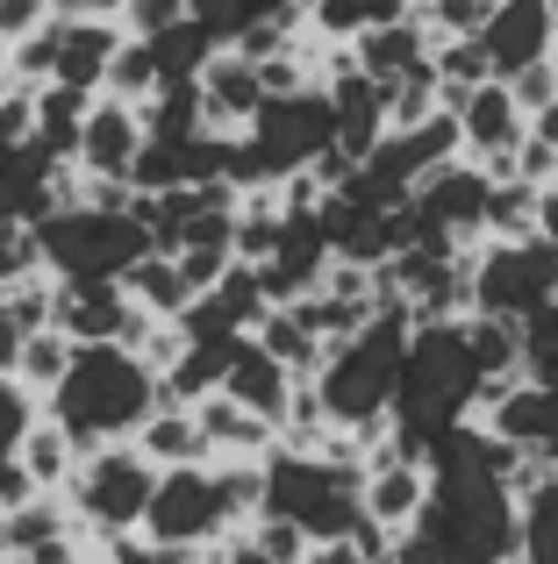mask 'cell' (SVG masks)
Here are the masks:
<instances>
[{"mask_svg": "<svg viewBox=\"0 0 558 564\" xmlns=\"http://www.w3.org/2000/svg\"><path fill=\"white\" fill-rule=\"evenodd\" d=\"M165 408V379L137 358V350H79L72 379L43 400L57 429L79 443L86 457L115 451V443H137V429Z\"/></svg>", "mask_w": 558, "mask_h": 564, "instance_id": "6da1fadb", "label": "cell"}, {"mask_svg": "<svg viewBox=\"0 0 558 564\" xmlns=\"http://www.w3.org/2000/svg\"><path fill=\"white\" fill-rule=\"evenodd\" d=\"M408 344H416V315H408V307H379L351 344L330 350L315 393H322V408H330L336 436H379V429L394 422V393H401Z\"/></svg>", "mask_w": 558, "mask_h": 564, "instance_id": "7a4b0ae2", "label": "cell"}, {"mask_svg": "<svg viewBox=\"0 0 558 564\" xmlns=\"http://www.w3.org/2000/svg\"><path fill=\"white\" fill-rule=\"evenodd\" d=\"M43 272L65 286H122L151 258V229L137 215H100V207H57L36 229Z\"/></svg>", "mask_w": 558, "mask_h": 564, "instance_id": "3957f363", "label": "cell"}, {"mask_svg": "<svg viewBox=\"0 0 558 564\" xmlns=\"http://www.w3.org/2000/svg\"><path fill=\"white\" fill-rule=\"evenodd\" d=\"M158 479L165 471L143 465L137 443H115V451H94L79 465V479H72V514H79L86 543H115V536H143V522H151V500H158Z\"/></svg>", "mask_w": 558, "mask_h": 564, "instance_id": "277c9868", "label": "cell"}, {"mask_svg": "<svg viewBox=\"0 0 558 564\" xmlns=\"http://www.w3.org/2000/svg\"><path fill=\"white\" fill-rule=\"evenodd\" d=\"M229 536H244V522H237V508H229L223 471H215V465H186V471H165V479H158L143 543H158V551L215 557Z\"/></svg>", "mask_w": 558, "mask_h": 564, "instance_id": "5b68a950", "label": "cell"}, {"mask_svg": "<svg viewBox=\"0 0 558 564\" xmlns=\"http://www.w3.org/2000/svg\"><path fill=\"white\" fill-rule=\"evenodd\" d=\"M551 301H558V250H545L537 236L473 250V315L530 322V315H545Z\"/></svg>", "mask_w": 558, "mask_h": 564, "instance_id": "8992f818", "label": "cell"}, {"mask_svg": "<svg viewBox=\"0 0 558 564\" xmlns=\"http://www.w3.org/2000/svg\"><path fill=\"white\" fill-rule=\"evenodd\" d=\"M480 43L502 86H516L537 65H558V0H502Z\"/></svg>", "mask_w": 558, "mask_h": 564, "instance_id": "52a82bcc", "label": "cell"}, {"mask_svg": "<svg viewBox=\"0 0 558 564\" xmlns=\"http://www.w3.org/2000/svg\"><path fill=\"white\" fill-rule=\"evenodd\" d=\"M143 143H151V129H143V108H129V100H94V122H86L79 137V172L86 180H115L129 186V172H137Z\"/></svg>", "mask_w": 558, "mask_h": 564, "instance_id": "ba28073f", "label": "cell"}, {"mask_svg": "<svg viewBox=\"0 0 558 564\" xmlns=\"http://www.w3.org/2000/svg\"><path fill=\"white\" fill-rule=\"evenodd\" d=\"M201 108H208V137H229L237 143L244 129L266 115V79H258L251 57L223 51L208 72H201Z\"/></svg>", "mask_w": 558, "mask_h": 564, "instance_id": "9c48e42d", "label": "cell"}, {"mask_svg": "<svg viewBox=\"0 0 558 564\" xmlns=\"http://www.w3.org/2000/svg\"><path fill=\"white\" fill-rule=\"evenodd\" d=\"M351 57H358V72L373 86H408V79H422V72H430V57H437V36L430 29L416 22V14H408V22H387V29H365L358 43H351Z\"/></svg>", "mask_w": 558, "mask_h": 564, "instance_id": "30bf717a", "label": "cell"}, {"mask_svg": "<svg viewBox=\"0 0 558 564\" xmlns=\"http://www.w3.org/2000/svg\"><path fill=\"white\" fill-rule=\"evenodd\" d=\"M223 393L237 400V408H251L258 422H272V429H287V414H293V393H301V379L287 372V365H272L266 350H258V336L237 350V365H229V379H223Z\"/></svg>", "mask_w": 558, "mask_h": 564, "instance_id": "8fae6325", "label": "cell"}, {"mask_svg": "<svg viewBox=\"0 0 558 564\" xmlns=\"http://www.w3.org/2000/svg\"><path fill=\"white\" fill-rule=\"evenodd\" d=\"M122 22H65L57 43V86H79V94H108V72L122 57Z\"/></svg>", "mask_w": 558, "mask_h": 564, "instance_id": "7c38bea8", "label": "cell"}, {"mask_svg": "<svg viewBox=\"0 0 558 564\" xmlns=\"http://www.w3.org/2000/svg\"><path fill=\"white\" fill-rule=\"evenodd\" d=\"M137 457L158 471H186V465H215L208 436H201V414L194 408H158L151 422L137 429Z\"/></svg>", "mask_w": 558, "mask_h": 564, "instance_id": "4fadbf2b", "label": "cell"}, {"mask_svg": "<svg viewBox=\"0 0 558 564\" xmlns=\"http://www.w3.org/2000/svg\"><path fill=\"white\" fill-rule=\"evenodd\" d=\"M94 100L100 94H79V86H43L36 94V151H51L57 165H79V137L94 122Z\"/></svg>", "mask_w": 558, "mask_h": 564, "instance_id": "5bb4252c", "label": "cell"}, {"mask_svg": "<svg viewBox=\"0 0 558 564\" xmlns=\"http://www.w3.org/2000/svg\"><path fill=\"white\" fill-rule=\"evenodd\" d=\"M14 465L29 471V486H36V494L65 500V494H72V479H79V465H86V451L51 422V414H43V422L29 429V443H22V457H14Z\"/></svg>", "mask_w": 558, "mask_h": 564, "instance_id": "9a60e30c", "label": "cell"}, {"mask_svg": "<svg viewBox=\"0 0 558 564\" xmlns=\"http://www.w3.org/2000/svg\"><path fill=\"white\" fill-rule=\"evenodd\" d=\"M57 536H86V529H79V514H72V500H51V494H36L29 508L0 514V543H8V564L36 557L43 543H57Z\"/></svg>", "mask_w": 558, "mask_h": 564, "instance_id": "2e32d148", "label": "cell"}, {"mask_svg": "<svg viewBox=\"0 0 558 564\" xmlns=\"http://www.w3.org/2000/svg\"><path fill=\"white\" fill-rule=\"evenodd\" d=\"M293 8H301V0H186V14H194L223 51H244L258 29H272L279 14H293Z\"/></svg>", "mask_w": 558, "mask_h": 564, "instance_id": "e0dca14e", "label": "cell"}, {"mask_svg": "<svg viewBox=\"0 0 558 564\" xmlns=\"http://www.w3.org/2000/svg\"><path fill=\"white\" fill-rule=\"evenodd\" d=\"M258 350H266L272 365H287V372L301 379V386H315V379H322V365H330V350L315 344V329H308L293 307H272V315L258 322Z\"/></svg>", "mask_w": 558, "mask_h": 564, "instance_id": "ac0fdd59", "label": "cell"}, {"mask_svg": "<svg viewBox=\"0 0 558 564\" xmlns=\"http://www.w3.org/2000/svg\"><path fill=\"white\" fill-rule=\"evenodd\" d=\"M465 350H473L487 386H516L523 379V322L502 315H465Z\"/></svg>", "mask_w": 558, "mask_h": 564, "instance_id": "d6986e66", "label": "cell"}, {"mask_svg": "<svg viewBox=\"0 0 558 564\" xmlns=\"http://www.w3.org/2000/svg\"><path fill=\"white\" fill-rule=\"evenodd\" d=\"M122 293H129V301H137L151 322H186V307H194V293H186L180 264H172V258H158V250H151V258H143L129 279H122Z\"/></svg>", "mask_w": 558, "mask_h": 564, "instance_id": "ffe728a7", "label": "cell"}, {"mask_svg": "<svg viewBox=\"0 0 558 564\" xmlns=\"http://www.w3.org/2000/svg\"><path fill=\"white\" fill-rule=\"evenodd\" d=\"M151 57H158V79H165V86H201V72L223 57V43H215L208 29L194 22V14H186L172 36H158V43H151Z\"/></svg>", "mask_w": 558, "mask_h": 564, "instance_id": "44dd1931", "label": "cell"}, {"mask_svg": "<svg viewBox=\"0 0 558 564\" xmlns=\"http://www.w3.org/2000/svg\"><path fill=\"white\" fill-rule=\"evenodd\" d=\"M72 365H79V344H65V336L51 329V336H36V344L22 350V372H14V386H29L36 400H51L57 386L72 379Z\"/></svg>", "mask_w": 558, "mask_h": 564, "instance_id": "7402d4cb", "label": "cell"}, {"mask_svg": "<svg viewBox=\"0 0 558 564\" xmlns=\"http://www.w3.org/2000/svg\"><path fill=\"white\" fill-rule=\"evenodd\" d=\"M523 564H558V479L523 500Z\"/></svg>", "mask_w": 558, "mask_h": 564, "instance_id": "603a6c76", "label": "cell"}, {"mask_svg": "<svg viewBox=\"0 0 558 564\" xmlns=\"http://www.w3.org/2000/svg\"><path fill=\"white\" fill-rule=\"evenodd\" d=\"M523 379L530 386H558V301L545 315L523 322Z\"/></svg>", "mask_w": 558, "mask_h": 564, "instance_id": "cb8c5ba5", "label": "cell"}, {"mask_svg": "<svg viewBox=\"0 0 558 564\" xmlns=\"http://www.w3.org/2000/svg\"><path fill=\"white\" fill-rule=\"evenodd\" d=\"M36 422H43V400L29 393V386L0 379V457H22V443H29Z\"/></svg>", "mask_w": 558, "mask_h": 564, "instance_id": "d4e9b609", "label": "cell"}, {"mask_svg": "<svg viewBox=\"0 0 558 564\" xmlns=\"http://www.w3.org/2000/svg\"><path fill=\"white\" fill-rule=\"evenodd\" d=\"M180 22H186V0H129V8H122V36L129 43H158V36H172Z\"/></svg>", "mask_w": 558, "mask_h": 564, "instance_id": "484cf974", "label": "cell"}, {"mask_svg": "<svg viewBox=\"0 0 558 564\" xmlns=\"http://www.w3.org/2000/svg\"><path fill=\"white\" fill-rule=\"evenodd\" d=\"M244 536H251V543H258V551H266L272 564H308V551H315V543H308L293 522H279V514H258V522L244 529Z\"/></svg>", "mask_w": 558, "mask_h": 564, "instance_id": "4316f807", "label": "cell"}, {"mask_svg": "<svg viewBox=\"0 0 558 564\" xmlns=\"http://www.w3.org/2000/svg\"><path fill=\"white\" fill-rule=\"evenodd\" d=\"M57 22V0H0V43H29V36H43V29Z\"/></svg>", "mask_w": 558, "mask_h": 564, "instance_id": "83f0119b", "label": "cell"}, {"mask_svg": "<svg viewBox=\"0 0 558 564\" xmlns=\"http://www.w3.org/2000/svg\"><path fill=\"white\" fill-rule=\"evenodd\" d=\"M36 344V336L22 329V322H14V307H0V379H14L22 372V350Z\"/></svg>", "mask_w": 558, "mask_h": 564, "instance_id": "f1b7e54d", "label": "cell"}, {"mask_svg": "<svg viewBox=\"0 0 558 564\" xmlns=\"http://www.w3.org/2000/svg\"><path fill=\"white\" fill-rule=\"evenodd\" d=\"M29 500H36V486H29V471L14 465V457H0V514L29 508Z\"/></svg>", "mask_w": 558, "mask_h": 564, "instance_id": "f546056e", "label": "cell"}, {"mask_svg": "<svg viewBox=\"0 0 558 564\" xmlns=\"http://www.w3.org/2000/svg\"><path fill=\"white\" fill-rule=\"evenodd\" d=\"M394 564H444V551H437V543L422 536V529H408V536L394 543Z\"/></svg>", "mask_w": 558, "mask_h": 564, "instance_id": "4dcf8cb0", "label": "cell"}, {"mask_svg": "<svg viewBox=\"0 0 558 564\" xmlns=\"http://www.w3.org/2000/svg\"><path fill=\"white\" fill-rule=\"evenodd\" d=\"M215 564H272V557H266V551H258V543H251V536H229V543H223V551H215Z\"/></svg>", "mask_w": 558, "mask_h": 564, "instance_id": "1f68e13d", "label": "cell"}, {"mask_svg": "<svg viewBox=\"0 0 558 564\" xmlns=\"http://www.w3.org/2000/svg\"><path fill=\"white\" fill-rule=\"evenodd\" d=\"M308 564H365V557H358V543H315Z\"/></svg>", "mask_w": 558, "mask_h": 564, "instance_id": "d6a6232c", "label": "cell"}, {"mask_svg": "<svg viewBox=\"0 0 558 564\" xmlns=\"http://www.w3.org/2000/svg\"><path fill=\"white\" fill-rule=\"evenodd\" d=\"M0 79H8V43H0Z\"/></svg>", "mask_w": 558, "mask_h": 564, "instance_id": "836d02e7", "label": "cell"}, {"mask_svg": "<svg viewBox=\"0 0 558 564\" xmlns=\"http://www.w3.org/2000/svg\"><path fill=\"white\" fill-rule=\"evenodd\" d=\"M0 564H8V543H0Z\"/></svg>", "mask_w": 558, "mask_h": 564, "instance_id": "e575fe53", "label": "cell"}, {"mask_svg": "<svg viewBox=\"0 0 558 564\" xmlns=\"http://www.w3.org/2000/svg\"><path fill=\"white\" fill-rule=\"evenodd\" d=\"M208 564H215V557H208Z\"/></svg>", "mask_w": 558, "mask_h": 564, "instance_id": "d590c367", "label": "cell"}, {"mask_svg": "<svg viewBox=\"0 0 558 564\" xmlns=\"http://www.w3.org/2000/svg\"><path fill=\"white\" fill-rule=\"evenodd\" d=\"M94 564H100V557H94Z\"/></svg>", "mask_w": 558, "mask_h": 564, "instance_id": "8d00e7d4", "label": "cell"}]
</instances>
